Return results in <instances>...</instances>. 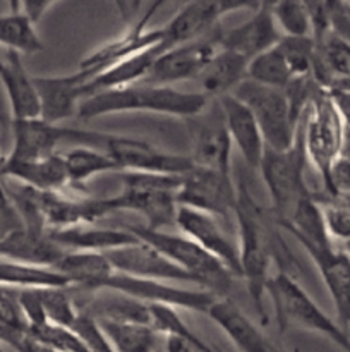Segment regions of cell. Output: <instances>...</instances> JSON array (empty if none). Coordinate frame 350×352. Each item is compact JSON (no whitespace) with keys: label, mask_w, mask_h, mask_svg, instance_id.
Masks as SVG:
<instances>
[{"label":"cell","mask_w":350,"mask_h":352,"mask_svg":"<svg viewBox=\"0 0 350 352\" xmlns=\"http://www.w3.org/2000/svg\"><path fill=\"white\" fill-rule=\"evenodd\" d=\"M41 306H43L47 323L64 329H72L79 316V309L75 306L74 298L69 287H50L40 289Z\"/></svg>","instance_id":"cell-36"},{"label":"cell","mask_w":350,"mask_h":352,"mask_svg":"<svg viewBox=\"0 0 350 352\" xmlns=\"http://www.w3.org/2000/svg\"><path fill=\"white\" fill-rule=\"evenodd\" d=\"M222 28L205 34L189 43L170 48L156 58L150 74L143 82L158 86H172V82L198 79L206 65L213 60L222 48Z\"/></svg>","instance_id":"cell-10"},{"label":"cell","mask_w":350,"mask_h":352,"mask_svg":"<svg viewBox=\"0 0 350 352\" xmlns=\"http://www.w3.org/2000/svg\"><path fill=\"white\" fill-rule=\"evenodd\" d=\"M196 119L194 143L189 155L194 167L208 168L230 175L232 168V140L225 127V119L218 100H211Z\"/></svg>","instance_id":"cell-15"},{"label":"cell","mask_w":350,"mask_h":352,"mask_svg":"<svg viewBox=\"0 0 350 352\" xmlns=\"http://www.w3.org/2000/svg\"><path fill=\"white\" fill-rule=\"evenodd\" d=\"M345 129V120L331 91L319 86L302 119V138L307 162L316 168L325 188L331 167L342 157Z\"/></svg>","instance_id":"cell-5"},{"label":"cell","mask_w":350,"mask_h":352,"mask_svg":"<svg viewBox=\"0 0 350 352\" xmlns=\"http://www.w3.org/2000/svg\"><path fill=\"white\" fill-rule=\"evenodd\" d=\"M151 329L163 337H192L196 336L187 323L178 316V311L170 306L150 305Z\"/></svg>","instance_id":"cell-39"},{"label":"cell","mask_w":350,"mask_h":352,"mask_svg":"<svg viewBox=\"0 0 350 352\" xmlns=\"http://www.w3.org/2000/svg\"><path fill=\"white\" fill-rule=\"evenodd\" d=\"M165 352H215L209 346H206L198 336L192 337H165L163 344Z\"/></svg>","instance_id":"cell-42"},{"label":"cell","mask_w":350,"mask_h":352,"mask_svg":"<svg viewBox=\"0 0 350 352\" xmlns=\"http://www.w3.org/2000/svg\"><path fill=\"white\" fill-rule=\"evenodd\" d=\"M0 342L10 346L16 352H54L41 344L27 327L0 325Z\"/></svg>","instance_id":"cell-40"},{"label":"cell","mask_w":350,"mask_h":352,"mask_svg":"<svg viewBox=\"0 0 350 352\" xmlns=\"http://www.w3.org/2000/svg\"><path fill=\"white\" fill-rule=\"evenodd\" d=\"M349 337H350V330H349ZM349 352H350V349H349Z\"/></svg>","instance_id":"cell-51"},{"label":"cell","mask_w":350,"mask_h":352,"mask_svg":"<svg viewBox=\"0 0 350 352\" xmlns=\"http://www.w3.org/2000/svg\"><path fill=\"white\" fill-rule=\"evenodd\" d=\"M2 71H3V58L0 57V74H2Z\"/></svg>","instance_id":"cell-48"},{"label":"cell","mask_w":350,"mask_h":352,"mask_svg":"<svg viewBox=\"0 0 350 352\" xmlns=\"http://www.w3.org/2000/svg\"><path fill=\"white\" fill-rule=\"evenodd\" d=\"M343 251H345V253L350 256V244H345V246H343Z\"/></svg>","instance_id":"cell-47"},{"label":"cell","mask_w":350,"mask_h":352,"mask_svg":"<svg viewBox=\"0 0 350 352\" xmlns=\"http://www.w3.org/2000/svg\"><path fill=\"white\" fill-rule=\"evenodd\" d=\"M215 352H223V351H220V349H215Z\"/></svg>","instance_id":"cell-50"},{"label":"cell","mask_w":350,"mask_h":352,"mask_svg":"<svg viewBox=\"0 0 350 352\" xmlns=\"http://www.w3.org/2000/svg\"><path fill=\"white\" fill-rule=\"evenodd\" d=\"M216 100L223 112L226 133L232 140V144L240 151L244 162L250 170H259L266 144H264V138L254 116L232 93Z\"/></svg>","instance_id":"cell-22"},{"label":"cell","mask_w":350,"mask_h":352,"mask_svg":"<svg viewBox=\"0 0 350 352\" xmlns=\"http://www.w3.org/2000/svg\"><path fill=\"white\" fill-rule=\"evenodd\" d=\"M281 40V33L275 23L270 2H259L249 17L239 26L222 34V48L253 60L257 55L273 48Z\"/></svg>","instance_id":"cell-21"},{"label":"cell","mask_w":350,"mask_h":352,"mask_svg":"<svg viewBox=\"0 0 350 352\" xmlns=\"http://www.w3.org/2000/svg\"><path fill=\"white\" fill-rule=\"evenodd\" d=\"M321 198H323V196H321ZM326 199H328V198H326ZM335 201H340L342 205L349 206V208H350V196H349V198H338V199H335Z\"/></svg>","instance_id":"cell-46"},{"label":"cell","mask_w":350,"mask_h":352,"mask_svg":"<svg viewBox=\"0 0 350 352\" xmlns=\"http://www.w3.org/2000/svg\"><path fill=\"white\" fill-rule=\"evenodd\" d=\"M209 102L211 100L201 91H182L174 86L139 82L89 96L79 105L78 117L82 120H91L113 113L151 112L194 119L208 107Z\"/></svg>","instance_id":"cell-2"},{"label":"cell","mask_w":350,"mask_h":352,"mask_svg":"<svg viewBox=\"0 0 350 352\" xmlns=\"http://www.w3.org/2000/svg\"><path fill=\"white\" fill-rule=\"evenodd\" d=\"M40 98L41 117L45 122L60 124L78 116L79 105L84 100V86L89 79L78 69L65 76H33Z\"/></svg>","instance_id":"cell-20"},{"label":"cell","mask_w":350,"mask_h":352,"mask_svg":"<svg viewBox=\"0 0 350 352\" xmlns=\"http://www.w3.org/2000/svg\"><path fill=\"white\" fill-rule=\"evenodd\" d=\"M160 7H163V2L151 3L148 7V12L137 23H134V26H130L122 36L102 45L95 52L86 55L81 64H79V71L84 72L89 81H91L95 76L108 71L110 67L120 64L122 60H127L134 55L143 54V52L160 45L163 41V30L161 28L148 30V23Z\"/></svg>","instance_id":"cell-12"},{"label":"cell","mask_w":350,"mask_h":352,"mask_svg":"<svg viewBox=\"0 0 350 352\" xmlns=\"http://www.w3.org/2000/svg\"><path fill=\"white\" fill-rule=\"evenodd\" d=\"M266 294L271 298L280 332L288 325H299L328 337L343 352H349V332H345L336 320L329 318L290 274L283 270L275 274L268 284Z\"/></svg>","instance_id":"cell-6"},{"label":"cell","mask_w":350,"mask_h":352,"mask_svg":"<svg viewBox=\"0 0 350 352\" xmlns=\"http://www.w3.org/2000/svg\"><path fill=\"white\" fill-rule=\"evenodd\" d=\"M48 236L55 244L69 253H100L105 254L113 250L139 243L127 229H102L93 226H78L71 229L48 230Z\"/></svg>","instance_id":"cell-25"},{"label":"cell","mask_w":350,"mask_h":352,"mask_svg":"<svg viewBox=\"0 0 350 352\" xmlns=\"http://www.w3.org/2000/svg\"><path fill=\"white\" fill-rule=\"evenodd\" d=\"M106 260L112 265L113 272L137 278H148V280L158 282H178V284H187L198 287L194 278L189 277L185 272L175 267L172 261L161 253H158L154 248L148 246L146 243H136L130 246L113 250L110 253H105Z\"/></svg>","instance_id":"cell-18"},{"label":"cell","mask_w":350,"mask_h":352,"mask_svg":"<svg viewBox=\"0 0 350 352\" xmlns=\"http://www.w3.org/2000/svg\"><path fill=\"white\" fill-rule=\"evenodd\" d=\"M316 201L321 205L325 226L331 241H342L343 244H350V208L335 199L321 198L314 192Z\"/></svg>","instance_id":"cell-38"},{"label":"cell","mask_w":350,"mask_h":352,"mask_svg":"<svg viewBox=\"0 0 350 352\" xmlns=\"http://www.w3.org/2000/svg\"><path fill=\"white\" fill-rule=\"evenodd\" d=\"M0 285L16 289V291L71 287L67 278L51 268L33 267V265L5 260V258H0Z\"/></svg>","instance_id":"cell-30"},{"label":"cell","mask_w":350,"mask_h":352,"mask_svg":"<svg viewBox=\"0 0 350 352\" xmlns=\"http://www.w3.org/2000/svg\"><path fill=\"white\" fill-rule=\"evenodd\" d=\"M0 352H3V351H2V347H0Z\"/></svg>","instance_id":"cell-52"},{"label":"cell","mask_w":350,"mask_h":352,"mask_svg":"<svg viewBox=\"0 0 350 352\" xmlns=\"http://www.w3.org/2000/svg\"><path fill=\"white\" fill-rule=\"evenodd\" d=\"M277 48L283 55L294 79L307 78V76L312 74V65H314L316 55V47L312 38L281 36V40L277 43Z\"/></svg>","instance_id":"cell-37"},{"label":"cell","mask_w":350,"mask_h":352,"mask_svg":"<svg viewBox=\"0 0 350 352\" xmlns=\"http://www.w3.org/2000/svg\"><path fill=\"white\" fill-rule=\"evenodd\" d=\"M307 253L319 277L331 298L336 313V323L345 332L350 330V256L343 250L333 246L319 248L307 243H299Z\"/></svg>","instance_id":"cell-17"},{"label":"cell","mask_w":350,"mask_h":352,"mask_svg":"<svg viewBox=\"0 0 350 352\" xmlns=\"http://www.w3.org/2000/svg\"><path fill=\"white\" fill-rule=\"evenodd\" d=\"M103 210L106 215L113 212H134L144 217L148 229L161 230L165 227L175 226L178 205L177 192L163 189L127 188L115 196L102 198Z\"/></svg>","instance_id":"cell-16"},{"label":"cell","mask_w":350,"mask_h":352,"mask_svg":"<svg viewBox=\"0 0 350 352\" xmlns=\"http://www.w3.org/2000/svg\"><path fill=\"white\" fill-rule=\"evenodd\" d=\"M113 352H156L158 336L151 327L96 320Z\"/></svg>","instance_id":"cell-32"},{"label":"cell","mask_w":350,"mask_h":352,"mask_svg":"<svg viewBox=\"0 0 350 352\" xmlns=\"http://www.w3.org/2000/svg\"><path fill=\"white\" fill-rule=\"evenodd\" d=\"M54 270L67 278L71 289H79V291H98L103 282L113 274L112 265L105 254L69 253V251H65Z\"/></svg>","instance_id":"cell-29"},{"label":"cell","mask_w":350,"mask_h":352,"mask_svg":"<svg viewBox=\"0 0 350 352\" xmlns=\"http://www.w3.org/2000/svg\"><path fill=\"white\" fill-rule=\"evenodd\" d=\"M100 289L120 292L144 305L170 306L175 309H187V311L205 313V315H208L213 302L218 299V296L201 287L189 289L168 284V282L130 277V275L117 274V272H113Z\"/></svg>","instance_id":"cell-9"},{"label":"cell","mask_w":350,"mask_h":352,"mask_svg":"<svg viewBox=\"0 0 350 352\" xmlns=\"http://www.w3.org/2000/svg\"><path fill=\"white\" fill-rule=\"evenodd\" d=\"M3 179H14L19 184L40 192H62V189L69 186L67 168L62 153L50 155L34 162L7 160Z\"/></svg>","instance_id":"cell-27"},{"label":"cell","mask_w":350,"mask_h":352,"mask_svg":"<svg viewBox=\"0 0 350 352\" xmlns=\"http://www.w3.org/2000/svg\"><path fill=\"white\" fill-rule=\"evenodd\" d=\"M5 164H7V157L0 153V179H3V168H5Z\"/></svg>","instance_id":"cell-45"},{"label":"cell","mask_w":350,"mask_h":352,"mask_svg":"<svg viewBox=\"0 0 350 352\" xmlns=\"http://www.w3.org/2000/svg\"><path fill=\"white\" fill-rule=\"evenodd\" d=\"M0 325L26 327L19 306V291L0 285Z\"/></svg>","instance_id":"cell-41"},{"label":"cell","mask_w":350,"mask_h":352,"mask_svg":"<svg viewBox=\"0 0 350 352\" xmlns=\"http://www.w3.org/2000/svg\"><path fill=\"white\" fill-rule=\"evenodd\" d=\"M14 144L7 155L9 162H34L57 153L62 141H81V143H102L110 140L108 134L96 131L75 129L62 124L45 122L43 119L12 120Z\"/></svg>","instance_id":"cell-8"},{"label":"cell","mask_w":350,"mask_h":352,"mask_svg":"<svg viewBox=\"0 0 350 352\" xmlns=\"http://www.w3.org/2000/svg\"><path fill=\"white\" fill-rule=\"evenodd\" d=\"M237 201V188L230 175L218 174L208 168L194 167L182 177L177 191V205L198 210L213 217L233 213Z\"/></svg>","instance_id":"cell-14"},{"label":"cell","mask_w":350,"mask_h":352,"mask_svg":"<svg viewBox=\"0 0 350 352\" xmlns=\"http://www.w3.org/2000/svg\"><path fill=\"white\" fill-rule=\"evenodd\" d=\"M271 12L281 36L311 38L312 24L307 2H295V0L275 2L271 3Z\"/></svg>","instance_id":"cell-35"},{"label":"cell","mask_w":350,"mask_h":352,"mask_svg":"<svg viewBox=\"0 0 350 352\" xmlns=\"http://www.w3.org/2000/svg\"><path fill=\"white\" fill-rule=\"evenodd\" d=\"M247 79L259 82V85L271 86V88L285 89L294 81V76H292L283 55L280 54V50L275 45L273 48L257 55L249 62V65H247Z\"/></svg>","instance_id":"cell-34"},{"label":"cell","mask_w":350,"mask_h":352,"mask_svg":"<svg viewBox=\"0 0 350 352\" xmlns=\"http://www.w3.org/2000/svg\"><path fill=\"white\" fill-rule=\"evenodd\" d=\"M237 219V248H239L240 278H244L250 301L254 302L263 325L268 323L264 296L271 280V261L277 256V244L271 236V212H266L254 199L244 181L237 186L233 208Z\"/></svg>","instance_id":"cell-1"},{"label":"cell","mask_w":350,"mask_h":352,"mask_svg":"<svg viewBox=\"0 0 350 352\" xmlns=\"http://www.w3.org/2000/svg\"><path fill=\"white\" fill-rule=\"evenodd\" d=\"M105 151L113 158L119 170L134 174L182 175L194 168L189 155L168 153L143 140L126 136H110Z\"/></svg>","instance_id":"cell-11"},{"label":"cell","mask_w":350,"mask_h":352,"mask_svg":"<svg viewBox=\"0 0 350 352\" xmlns=\"http://www.w3.org/2000/svg\"><path fill=\"white\" fill-rule=\"evenodd\" d=\"M305 157L302 124L297 140L288 150L264 151L259 174L271 198V212L277 223L287 222L299 205L312 195L305 182Z\"/></svg>","instance_id":"cell-4"},{"label":"cell","mask_w":350,"mask_h":352,"mask_svg":"<svg viewBox=\"0 0 350 352\" xmlns=\"http://www.w3.org/2000/svg\"><path fill=\"white\" fill-rule=\"evenodd\" d=\"M65 168H67L69 184L81 186L89 179L100 174L119 170L113 158L106 151L95 150L88 146H78L62 153Z\"/></svg>","instance_id":"cell-33"},{"label":"cell","mask_w":350,"mask_h":352,"mask_svg":"<svg viewBox=\"0 0 350 352\" xmlns=\"http://www.w3.org/2000/svg\"><path fill=\"white\" fill-rule=\"evenodd\" d=\"M256 119L268 150H288L297 140L302 120L292 112L285 89L246 79L232 91Z\"/></svg>","instance_id":"cell-7"},{"label":"cell","mask_w":350,"mask_h":352,"mask_svg":"<svg viewBox=\"0 0 350 352\" xmlns=\"http://www.w3.org/2000/svg\"><path fill=\"white\" fill-rule=\"evenodd\" d=\"M175 227L180 230V234L187 236L199 248H202L206 253L216 258L235 277H240L239 248H237V243H233L226 236L225 230L220 227V223L216 222V217L198 212V210L178 206Z\"/></svg>","instance_id":"cell-19"},{"label":"cell","mask_w":350,"mask_h":352,"mask_svg":"<svg viewBox=\"0 0 350 352\" xmlns=\"http://www.w3.org/2000/svg\"><path fill=\"white\" fill-rule=\"evenodd\" d=\"M64 254L65 251L50 239L48 232H34L23 226L0 237V258L5 260L54 270Z\"/></svg>","instance_id":"cell-24"},{"label":"cell","mask_w":350,"mask_h":352,"mask_svg":"<svg viewBox=\"0 0 350 352\" xmlns=\"http://www.w3.org/2000/svg\"><path fill=\"white\" fill-rule=\"evenodd\" d=\"M3 234H5V230H3V227H2V226H0V237H2V236H3Z\"/></svg>","instance_id":"cell-49"},{"label":"cell","mask_w":350,"mask_h":352,"mask_svg":"<svg viewBox=\"0 0 350 352\" xmlns=\"http://www.w3.org/2000/svg\"><path fill=\"white\" fill-rule=\"evenodd\" d=\"M347 3H349V6H350V2H347Z\"/></svg>","instance_id":"cell-53"},{"label":"cell","mask_w":350,"mask_h":352,"mask_svg":"<svg viewBox=\"0 0 350 352\" xmlns=\"http://www.w3.org/2000/svg\"><path fill=\"white\" fill-rule=\"evenodd\" d=\"M259 2H223V0H213V2H189L184 3L177 10L174 17L165 24L163 30V45L167 50L178 47V45L189 43L205 34L211 33L220 26V19L229 12L235 10H254Z\"/></svg>","instance_id":"cell-13"},{"label":"cell","mask_w":350,"mask_h":352,"mask_svg":"<svg viewBox=\"0 0 350 352\" xmlns=\"http://www.w3.org/2000/svg\"><path fill=\"white\" fill-rule=\"evenodd\" d=\"M208 316L239 352H281L278 351L253 320L229 298H218L209 308Z\"/></svg>","instance_id":"cell-23"},{"label":"cell","mask_w":350,"mask_h":352,"mask_svg":"<svg viewBox=\"0 0 350 352\" xmlns=\"http://www.w3.org/2000/svg\"><path fill=\"white\" fill-rule=\"evenodd\" d=\"M127 230L194 278L198 287L206 289L218 298H226L232 289L235 275L184 234L151 230L144 226H129Z\"/></svg>","instance_id":"cell-3"},{"label":"cell","mask_w":350,"mask_h":352,"mask_svg":"<svg viewBox=\"0 0 350 352\" xmlns=\"http://www.w3.org/2000/svg\"><path fill=\"white\" fill-rule=\"evenodd\" d=\"M0 45L21 57L34 55L45 48L34 24L21 12L16 2L10 3V12L0 14Z\"/></svg>","instance_id":"cell-31"},{"label":"cell","mask_w":350,"mask_h":352,"mask_svg":"<svg viewBox=\"0 0 350 352\" xmlns=\"http://www.w3.org/2000/svg\"><path fill=\"white\" fill-rule=\"evenodd\" d=\"M247 65L249 60L233 52L220 48L218 54L198 78L201 82V93L209 100L230 95L240 82L247 79Z\"/></svg>","instance_id":"cell-28"},{"label":"cell","mask_w":350,"mask_h":352,"mask_svg":"<svg viewBox=\"0 0 350 352\" xmlns=\"http://www.w3.org/2000/svg\"><path fill=\"white\" fill-rule=\"evenodd\" d=\"M21 12L36 26L41 21V17L47 14V10L54 6V2H16Z\"/></svg>","instance_id":"cell-43"},{"label":"cell","mask_w":350,"mask_h":352,"mask_svg":"<svg viewBox=\"0 0 350 352\" xmlns=\"http://www.w3.org/2000/svg\"><path fill=\"white\" fill-rule=\"evenodd\" d=\"M0 81L9 98L12 120L40 119V98L34 86V78L27 74L19 54L7 52L3 57V71L0 74Z\"/></svg>","instance_id":"cell-26"},{"label":"cell","mask_w":350,"mask_h":352,"mask_svg":"<svg viewBox=\"0 0 350 352\" xmlns=\"http://www.w3.org/2000/svg\"><path fill=\"white\" fill-rule=\"evenodd\" d=\"M335 98L336 107H338L340 113H342L345 126L350 129V89L347 88H331L329 89Z\"/></svg>","instance_id":"cell-44"}]
</instances>
